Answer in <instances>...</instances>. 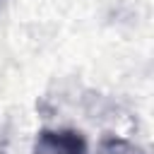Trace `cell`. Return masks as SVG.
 I'll return each instance as SVG.
<instances>
[{
    "label": "cell",
    "instance_id": "6da1fadb",
    "mask_svg": "<svg viewBox=\"0 0 154 154\" xmlns=\"http://www.w3.org/2000/svg\"><path fill=\"white\" fill-rule=\"evenodd\" d=\"M31 154H87V140L72 128H43L36 132Z\"/></svg>",
    "mask_w": 154,
    "mask_h": 154
},
{
    "label": "cell",
    "instance_id": "7a4b0ae2",
    "mask_svg": "<svg viewBox=\"0 0 154 154\" xmlns=\"http://www.w3.org/2000/svg\"><path fill=\"white\" fill-rule=\"evenodd\" d=\"M96 154H144V149L132 144L130 140L118 137V135H106L99 142V152Z\"/></svg>",
    "mask_w": 154,
    "mask_h": 154
}]
</instances>
